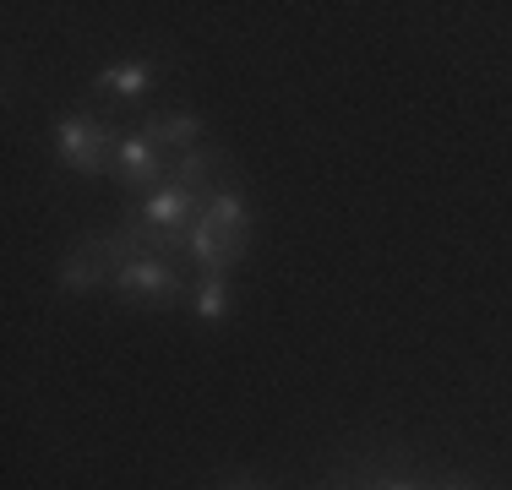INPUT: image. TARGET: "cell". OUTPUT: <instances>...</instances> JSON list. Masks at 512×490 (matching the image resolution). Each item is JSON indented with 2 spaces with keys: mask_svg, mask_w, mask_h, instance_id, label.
I'll use <instances>...</instances> for the list:
<instances>
[{
  "mask_svg": "<svg viewBox=\"0 0 512 490\" xmlns=\"http://www.w3.org/2000/svg\"><path fill=\"white\" fill-rule=\"evenodd\" d=\"M115 142H120V131L93 120V115H60L55 120V158L66 169H77V175H109Z\"/></svg>",
  "mask_w": 512,
  "mask_h": 490,
  "instance_id": "1",
  "label": "cell"
},
{
  "mask_svg": "<svg viewBox=\"0 0 512 490\" xmlns=\"http://www.w3.org/2000/svg\"><path fill=\"white\" fill-rule=\"evenodd\" d=\"M109 180L126 191H158L169 180V164H164V142L148 137V131H120L115 142V164H109Z\"/></svg>",
  "mask_w": 512,
  "mask_h": 490,
  "instance_id": "2",
  "label": "cell"
},
{
  "mask_svg": "<svg viewBox=\"0 0 512 490\" xmlns=\"http://www.w3.org/2000/svg\"><path fill=\"white\" fill-rule=\"evenodd\" d=\"M109 289L120 294V300H175V294H186V273H180L169 256H126V262L115 267V278H109Z\"/></svg>",
  "mask_w": 512,
  "mask_h": 490,
  "instance_id": "3",
  "label": "cell"
},
{
  "mask_svg": "<svg viewBox=\"0 0 512 490\" xmlns=\"http://www.w3.org/2000/svg\"><path fill=\"white\" fill-rule=\"evenodd\" d=\"M202 202H207L202 186H180V180H164L158 191H148V196L137 202V218H131V224L158 229V235H180V229H191V224L202 218Z\"/></svg>",
  "mask_w": 512,
  "mask_h": 490,
  "instance_id": "4",
  "label": "cell"
},
{
  "mask_svg": "<svg viewBox=\"0 0 512 490\" xmlns=\"http://www.w3.org/2000/svg\"><path fill=\"white\" fill-rule=\"evenodd\" d=\"M153 82H158V60H120V66H104L93 77V88L109 93L115 104H148Z\"/></svg>",
  "mask_w": 512,
  "mask_h": 490,
  "instance_id": "5",
  "label": "cell"
},
{
  "mask_svg": "<svg viewBox=\"0 0 512 490\" xmlns=\"http://www.w3.org/2000/svg\"><path fill=\"white\" fill-rule=\"evenodd\" d=\"M142 131L158 137L164 147H180V153L202 147V137H207L202 115H191V109H148V115H142Z\"/></svg>",
  "mask_w": 512,
  "mask_h": 490,
  "instance_id": "6",
  "label": "cell"
},
{
  "mask_svg": "<svg viewBox=\"0 0 512 490\" xmlns=\"http://www.w3.org/2000/svg\"><path fill=\"white\" fill-rule=\"evenodd\" d=\"M202 213L213 218V224L224 229L229 240H251V202H246V196H240L235 186H218V191H207Z\"/></svg>",
  "mask_w": 512,
  "mask_h": 490,
  "instance_id": "7",
  "label": "cell"
},
{
  "mask_svg": "<svg viewBox=\"0 0 512 490\" xmlns=\"http://www.w3.org/2000/svg\"><path fill=\"white\" fill-rule=\"evenodd\" d=\"M109 278H115V267L99 262V256H88L77 245V251L60 262V273H55V289H66V294H88V289H109Z\"/></svg>",
  "mask_w": 512,
  "mask_h": 490,
  "instance_id": "8",
  "label": "cell"
},
{
  "mask_svg": "<svg viewBox=\"0 0 512 490\" xmlns=\"http://www.w3.org/2000/svg\"><path fill=\"white\" fill-rule=\"evenodd\" d=\"M191 316H197L202 327H218L229 316V289L224 278H197V289H191Z\"/></svg>",
  "mask_w": 512,
  "mask_h": 490,
  "instance_id": "9",
  "label": "cell"
},
{
  "mask_svg": "<svg viewBox=\"0 0 512 490\" xmlns=\"http://www.w3.org/2000/svg\"><path fill=\"white\" fill-rule=\"evenodd\" d=\"M371 490H420V485H414V480H376Z\"/></svg>",
  "mask_w": 512,
  "mask_h": 490,
  "instance_id": "10",
  "label": "cell"
},
{
  "mask_svg": "<svg viewBox=\"0 0 512 490\" xmlns=\"http://www.w3.org/2000/svg\"><path fill=\"white\" fill-rule=\"evenodd\" d=\"M218 490H262V485H256V480H224Z\"/></svg>",
  "mask_w": 512,
  "mask_h": 490,
  "instance_id": "11",
  "label": "cell"
},
{
  "mask_svg": "<svg viewBox=\"0 0 512 490\" xmlns=\"http://www.w3.org/2000/svg\"><path fill=\"white\" fill-rule=\"evenodd\" d=\"M436 490H469V485H463V480H442V485H436Z\"/></svg>",
  "mask_w": 512,
  "mask_h": 490,
  "instance_id": "12",
  "label": "cell"
}]
</instances>
